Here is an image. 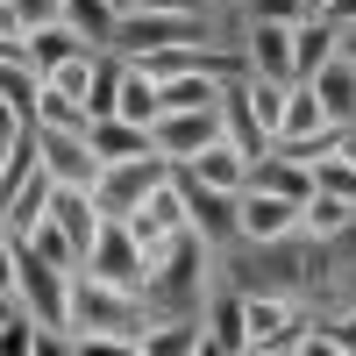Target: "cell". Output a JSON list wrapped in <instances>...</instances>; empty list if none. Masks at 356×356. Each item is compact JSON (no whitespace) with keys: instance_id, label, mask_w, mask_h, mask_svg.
<instances>
[{"instance_id":"ac0fdd59","label":"cell","mask_w":356,"mask_h":356,"mask_svg":"<svg viewBox=\"0 0 356 356\" xmlns=\"http://www.w3.org/2000/svg\"><path fill=\"white\" fill-rule=\"evenodd\" d=\"M307 86H314L321 100H328V114H335L342 129L356 122V65H349V57H328V65H321V72H314Z\"/></svg>"},{"instance_id":"3957f363","label":"cell","mask_w":356,"mask_h":356,"mask_svg":"<svg viewBox=\"0 0 356 356\" xmlns=\"http://www.w3.org/2000/svg\"><path fill=\"white\" fill-rule=\"evenodd\" d=\"M300 214H307L300 200H285L271 186H250L243 200H235V243H257V250L292 243V235H300Z\"/></svg>"},{"instance_id":"9c48e42d","label":"cell","mask_w":356,"mask_h":356,"mask_svg":"<svg viewBox=\"0 0 356 356\" xmlns=\"http://www.w3.org/2000/svg\"><path fill=\"white\" fill-rule=\"evenodd\" d=\"M178 171H193V178H207V186H221V193H250V186H257V157L235 150L228 136L207 143V150H200L193 164H178Z\"/></svg>"},{"instance_id":"2e32d148","label":"cell","mask_w":356,"mask_h":356,"mask_svg":"<svg viewBox=\"0 0 356 356\" xmlns=\"http://www.w3.org/2000/svg\"><path fill=\"white\" fill-rule=\"evenodd\" d=\"M43 86H50L43 65H0V114H22V122H36Z\"/></svg>"},{"instance_id":"ffe728a7","label":"cell","mask_w":356,"mask_h":356,"mask_svg":"<svg viewBox=\"0 0 356 356\" xmlns=\"http://www.w3.org/2000/svg\"><path fill=\"white\" fill-rule=\"evenodd\" d=\"M29 36H36V65H43V72H57V65H72L79 50H93V43L79 36V22H50V29H29Z\"/></svg>"},{"instance_id":"d4e9b609","label":"cell","mask_w":356,"mask_h":356,"mask_svg":"<svg viewBox=\"0 0 356 356\" xmlns=\"http://www.w3.org/2000/svg\"><path fill=\"white\" fill-rule=\"evenodd\" d=\"M328 335H335V356H356V300L328 314Z\"/></svg>"},{"instance_id":"8fae6325","label":"cell","mask_w":356,"mask_h":356,"mask_svg":"<svg viewBox=\"0 0 356 356\" xmlns=\"http://www.w3.org/2000/svg\"><path fill=\"white\" fill-rule=\"evenodd\" d=\"M178 186H186L193 228H207L214 243H228V235H235V200H243V193H221V186H207V178H193V171H178Z\"/></svg>"},{"instance_id":"ba28073f","label":"cell","mask_w":356,"mask_h":356,"mask_svg":"<svg viewBox=\"0 0 356 356\" xmlns=\"http://www.w3.org/2000/svg\"><path fill=\"white\" fill-rule=\"evenodd\" d=\"M250 72L264 79H300V22H243Z\"/></svg>"},{"instance_id":"f546056e","label":"cell","mask_w":356,"mask_h":356,"mask_svg":"<svg viewBox=\"0 0 356 356\" xmlns=\"http://www.w3.org/2000/svg\"><path fill=\"white\" fill-rule=\"evenodd\" d=\"M307 15H328V0H307Z\"/></svg>"},{"instance_id":"4fadbf2b","label":"cell","mask_w":356,"mask_h":356,"mask_svg":"<svg viewBox=\"0 0 356 356\" xmlns=\"http://www.w3.org/2000/svg\"><path fill=\"white\" fill-rule=\"evenodd\" d=\"M114 114L157 129V114H164V79H157L150 65H136V57H122V107H114Z\"/></svg>"},{"instance_id":"7c38bea8","label":"cell","mask_w":356,"mask_h":356,"mask_svg":"<svg viewBox=\"0 0 356 356\" xmlns=\"http://www.w3.org/2000/svg\"><path fill=\"white\" fill-rule=\"evenodd\" d=\"M207 335L228 356H250V300L243 292H207Z\"/></svg>"},{"instance_id":"d6986e66","label":"cell","mask_w":356,"mask_h":356,"mask_svg":"<svg viewBox=\"0 0 356 356\" xmlns=\"http://www.w3.org/2000/svg\"><path fill=\"white\" fill-rule=\"evenodd\" d=\"M257 186H271V193H285V200H314V164H300V157H292V150H271V157H264L257 164Z\"/></svg>"},{"instance_id":"83f0119b","label":"cell","mask_w":356,"mask_h":356,"mask_svg":"<svg viewBox=\"0 0 356 356\" xmlns=\"http://www.w3.org/2000/svg\"><path fill=\"white\" fill-rule=\"evenodd\" d=\"M335 29H342V57L356 65V22H335Z\"/></svg>"},{"instance_id":"8992f818","label":"cell","mask_w":356,"mask_h":356,"mask_svg":"<svg viewBox=\"0 0 356 356\" xmlns=\"http://www.w3.org/2000/svg\"><path fill=\"white\" fill-rule=\"evenodd\" d=\"M86 271H100V278L129 285V292H150L157 257L136 243V228H129V221H107V228H100V243H93V257H86Z\"/></svg>"},{"instance_id":"52a82bcc","label":"cell","mask_w":356,"mask_h":356,"mask_svg":"<svg viewBox=\"0 0 356 356\" xmlns=\"http://www.w3.org/2000/svg\"><path fill=\"white\" fill-rule=\"evenodd\" d=\"M36 129H43V171L57 178V186H86L93 193L100 171H107V157L93 150V136L86 129H50V122H36Z\"/></svg>"},{"instance_id":"e0dca14e","label":"cell","mask_w":356,"mask_h":356,"mask_svg":"<svg viewBox=\"0 0 356 356\" xmlns=\"http://www.w3.org/2000/svg\"><path fill=\"white\" fill-rule=\"evenodd\" d=\"M300 235H314V243H342V235H356V200L314 193V200H307V214H300Z\"/></svg>"},{"instance_id":"1f68e13d","label":"cell","mask_w":356,"mask_h":356,"mask_svg":"<svg viewBox=\"0 0 356 356\" xmlns=\"http://www.w3.org/2000/svg\"><path fill=\"white\" fill-rule=\"evenodd\" d=\"M114 8H122V15H129V8H143V0H114Z\"/></svg>"},{"instance_id":"484cf974","label":"cell","mask_w":356,"mask_h":356,"mask_svg":"<svg viewBox=\"0 0 356 356\" xmlns=\"http://www.w3.org/2000/svg\"><path fill=\"white\" fill-rule=\"evenodd\" d=\"M150 15H193V22H214V0H143Z\"/></svg>"},{"instance_id":"9a60e30c","label":"cell","mask_w":356,"mask_h":356,"mask_svg":"<svg viewBox=\"0 0 356 356\" xmlns=\"http://www.w3.org/2000/svg\"><path fill=\"white\" fill-rule=\"evenodd\" d=\"M250 300V356H264L292 321H300V307H292V292H243Z\"/></svg>"},{"instance_id":"5bb4252c","label":"cell","mask_w":356,"mask_h":356,"mask_svg":"<svg viewBox=\"0 0 356 356\" xmlns=\"http://www.w3.org/2000/svg\"><path fill=\"white\" fill-rule=\"evenodd\" d=\"M86 136H93V150H100L107 164H122V157H150V150H157V136L143 129V122H129V114H100Z\"/></svg>"},{"instance_id":"4dcf8cb0","label":"cell","mask_w":356,"mask_h":356,"mask_svg":"<svg viewBox=\"0 0 356 356\" xmlns=\"http://www.w3.org/2000/svg\"><path fill=\"white\" fill-rule=\"evenodd\" d=\"M214 8H250V0H214Z\"/></svg>"},{"instance_id":"277c9868","label":"cell","mask_w":356,"mask_h":356,"mask_svg":"<svg viewBox=\"0 0 356 356\" xmlns=\"http://www.w3.org/2000/svg\"><path fill=\"white\" fill-rule=\"evenodd\" d=\"M207 36V22L193 15H150V8H129L122 29H114V50L122 57H164V50H186Z\"/></svg>"},{"instance_id":"7402d4cb","label":"cell","mask_w":356,"mask_h":356,"mask_svg":"<svg viewBox=\"0 0 356 356\" xmlns=\"http://www.w3.org/2000/svg\"><path fill=\"white\" fill-rule=\"evenodd\" d=\"M314 193H335V200H356V157L328 150V157L314 164Z\"/></svg>"},{"instance_id":"30bf717a","label":"cell","mask_w":356,"mask_h":356,"mask_svg":"<svg viewBox=\"0 0 356 356\" xmlns=\"http://www.w3.org/2000/svg\"><path fill=\"white\" fill-rule=\"evenodd\" d=\"M50 207H57V178L36 164V171H29L8 200H0V214H8V235H36V228L50 221Z\"/></svg>"},{"instance_id":"cb8c5ba5","label":"cell","mask_w":356,"mask_h":356,"mask_svg":"<svg viewBox=\"0 0 356 356\" xmlns=\"http://www.w3.org/2000/svg\"><path fill=\"white\" fill-rule=\"evenodd\" d=\"M250 22H307V0H250Z\"/></svg>"},{"instance_id":"6da1fadb","label":"cell","mask_w":356,"mask_h":356,"mask_svg":"<svg viewBox=\"0 0 356 356\" xmlns=\"http://www.w3.org/2000/svg\"><path fill=\"white\" fill-rule=\"evenodd\" d=\"M8 307H29L43 328H72V271H57L29 235H8Z\"/></svg>"},{"instance_id":"44dd1931","label":"cell","mask_w":356,"mask_h":356,"mask_svg":"<svg viewBox=\"0 0 356 356\" xmlns=\"http://www.w3.org/2000/svg\"><path fill=\"white\" fill-rule=\"evenodd\" d=\"M72 22H79V36L93 50H107L114 29H122V8H114V0H72Z\"/></svg>"},{"instance_id":"f1b7e54d","label":"cell","mask_w":356,"mask_h":356,"mask_svg":"<svg viewBox=\"0 0 356 356\" xmlns=\"http://www.w3.org/2000/svg\"><path fill=\"white\" fill-rule=\"evenodd\" d=\"M342 157H356V122H349V129H342Z\"/></svg>"},{"instance_id":"4316f807","label":"cell","mask_w":356,"mask_h":356,"mask_svg":"<svg viewBox=\"0 0 356 356\" xmlns=\"http://www.w3.org/2000/svg\"><path fill=\"white\" fill-rule=\"evenodd\" d=\"M328 22H356V0H328Z\"/></svg>"},{"instance_id":"5b68a950","label":"cell","mask_w":356,"mask_h":356,"mask_svg":"<svg viewBox=\"0 0 356 356\" xmlns=\"http://www.w3.org/2000/svg\"><path fill=\"white\" fill-rule=\"evenodd\" d=\"M150 136H157V150H164L171 164H193L207 143L228 136V100H221V107H164Z\"/></svg>"},{"instance_id":"7a4b0ae2","label":"cell","mask_w":356,"mask_h":356,"mask_svg":"<svg viewBox=\"0 0 356 356\" xmlns=\"http://www.w3.org/2000/svg\"><path fill=\"white\" fill-rule=\"evenodd\" d=\"M171 171H178V164H171L164 150H150V157H122V164H107V171H100V186H93V200H100V214H107V221H129V214H136V207H143V200H150V193L164 186Z\"/></svg>"},{"instance_id":"603a6c76","label":"cell","mask_w":356,"mask_h":356,"mask_svg":"<svg viewBox=\"0 0 356 356\" xmlns=\"http://www.w3.org/2000/svg\"><path fill=\"white\" fill-rule=\"evenodd\" d=\"M0 15L22 29H50V22H72V0H0Z\"/></svg>"}]
</instances>
